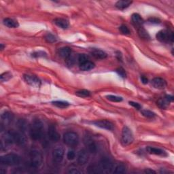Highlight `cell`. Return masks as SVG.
Listing matches in <instances>:
<instances>
[{
    "instance_id": "7402d4cb",
    "label": "cell",
    "mask_w": 174,
    "mask_h": 174,
    "mask_svg": "<svg viewBox=\"0 0 174 174\" xmlns=\"http://www.w3.org/2000/svg\"><path fill=\"white\" fill-rule=\"evenodd\" d=\"M3 23L6 27L9 28H16L19 26L18 22L12 19H10V18H6L3 21Z\"/></svg>"
},
{
    "instance_id": "b9f144b4",
    "label": "cell",
    "mask_w": 174,
    "mask_h": 174,
    "mask_svg": "<svg viewBox=\"0 0 174 174\" xmlns=\"http://www.w3.org/2000/svg\"><path fill=\"white\" fill-rule=\"evenodd\" d=\"M129 104L130 105V106H132L133 107L136 108L137 110H140V109L141 108V106H140L139 103L133 102V101H129Z\"/></svg>"
},
{
    "instance_id": "ffe728a7",
    "label": "cell",
    "mask_w": 174,
    "mask_h": 174,
    "mask_svg": "<svg viewBox=\"0 0 174 174\" xmlns=\"http://www.w3.org/2000/svg\"><path fill=\"white\" fill-rule=\"evenodd\" d=\"M131 20L133 22V24L135 25L137 28L142 27V25L144 24V20L140 14L137 13L133 14L131 16Z\"/></svg>"
},
{
    "instance_id": "d6986e66",
    "label": "cell",
    "mask_w": 174,
    "mask_h": 174,
    "mask_svg": "<svg viewBox=\"0 0 174 174\" xmlns=\"http://www.w3.org/2000/svg\"><path fill=\"white\" fill-rule=\"evenodd\" d=\"M146 150L149 154H155V155H158V156H163L165 157L167 156V153L165 150H163L161 148H154V147H148L146 148Z\"/></svg>"
},
{
    "instance_id": "f1b7e54d",
    "label": "cell",
    "mask_w": 174,
    "mask_h": 174,
    "mask_svg": "<svg viewBox=\"0 0 174 174\" xmlns=\"http://www.w3.org/2000/svg\"><path fill=\"white\" fill-rule=\"evenodd\" d=\"M76 95H78L79 97H88L89 96H90V91L87 90H78L76 93Z\"/></svg>"
},
{
    "instance_id": "484cf974",
    "label": "cell",
    "mask_w": 174,
    "mask_h": 174,
    "mask_svg": "<svg viewBox=\"0 0 174 174\" xmlns=\"http://www.w3.org/2000/svg\"><path fill=\"white\" fill-rule=\"evenodd\" d=\"M137 32H138V35H140V37L144 39H150V35L148 34V33L147 31L145 30L143 27H140L137 28Z\"/></svg>"
},
{
    "instance_id": "30bf717a",
    "label": "cell",
    "mask_w": 174,
    "mask_h": 174,
    "mask_svg": "<svg viewBox=\"0 0 174 174\" xmlns=\"http://www.w3.org/2000/svg\"><path fill=\"white\" fill-rule=\"evenodd\" d=\"M23 78L25 81L29 85L33 87H39L41 85V81L39 80L38 78L35 76L31 74H25L23 76Z\"/></svg>"
},
{
    "instance_id": "d4e9b609",
    "label": "cell",
    "mask_w": 174,
    "mask_h": 174,
    "mask_svg": "<svg viewBox=\"0 0 174 174\" xmlns=\"http://www.w3.org/2000/svg\"><path fill=\"white\" fill-rule=\"evenodd\" d=\"M131 3L132 2L130 1L121 0V1H118L117 2V3H116V7L119 10H125L126 8H127Z\"/></svg>"
},
{
    "instance_id": "f546056e",
    "label": "cell",
    "mask_w": 174,
    "mask_h": 174,
    "mask_svg": "<svg viewBox=\"0 0 174 174\" xmlns=\"http://www.w3.org/2000/svg\"><path fill=\"white\" fill-rule=\"evenodd\" d=\"M89 61V57L85 54H80L78 57V61L80 65L84 63Z\"/></svg>"
},
{
    "instance_id": "4fadbf2b",
    "label": "cell",
    "mask_w": 174,
    "mask_h": 174,
    "mask_svg": "<svg viewBox=\"0 0 174 174\" xmlns=\"http://www.w3.org/2000/svg\"><path fill=\"white\" fill-rule=\"evenodd\" d=\"M89 158V155L88 151H86L85 150H81L78 154V157H77L78 163L80 165H84L87 162H88Z\"/></svg>"
},
{
    "instance_id": "7c38bea8",
    "label": "cell",
    "mask_w": 174,
    "mask_h": 174,
    "mask_svg": "<svg viewBox=\"0 0 174 174\" xmlns=\"http://www.w3.org/2000/svg\"><path fill=\"white\" fill-rule=\"evenodd\" d=\"M93 125L100 127L101 129H104L106 130H112L114 129L113 123L110 121H107V120H99V121H96L92 122Z\"/></svg>"
},
{
    "instance_id": "cb8c5ba5",
    "label": "cell",
    "mask_w": 174,
    "mask_h": 174,
    "mask_svg": "<svg viewBox=\"0 0 174 174\" xmlns=\"http://www.w3.org/2000/svg\"><path fill=\"white\" fill-rule=\"evenodd\" d=\"M95 63L91 62V61H88L80 65V69L82 71H86L93 70V69L95 67Z\"/></svg>"
},
{
    "instance_id": "ab89813d",
    "label": "cell",
    "mask_w": 174,
    "mask_h": 174,
    "mask_svg": "<svg viewBox=\"0 0 174 174\" xmlns=\"http://www.w3.org/2000/svg\"><path fill=\"white\" fill-rule=\"evenodd\" d=\"M70 173H72V174H80L82 173V172L80 171V170L76 167H73L71 168L68 172Z\"/></svg>"
},
{
    "instance_id": "3957f363",
    "label": "cell",
    "mask_w": 174,
    "mask_h": 174,
    "mask_svg": "<svg viewBox=\"0 0 174 174\" xmlns=\"http://www.w3.org/2000/svg\"><path fill=\"white\" fill-rule=\"evenodd\" d=\"M21 162V157L19 155L14 153L7 154L2 156L0 158V163L3 165L14 166L19 164Z\"/></svg>"
},
{
    "instance_id": "f35d334b",
    "label": "cell",
    "mask_w": 174,
    "mask_h": 174,
    "mask_svg": "<svg viewBox=\"0 0 174 174\" xmlns=\"http://www.w3.org/2000/svg\"><path fill=\"white\" fill-rule=\"evenodd\" d=\"M117 71V73L121 76V77H122V78L126 77V72H125L124 69H122V67H121V68L118 69Z\"/></svg>"
},
{
    "instance_id": "6da1fadb",
    "label": "cell",
    "mask_w": 174,
    "mask_h": 174,
    "mask_svg": "<svg viewBox=\"0 0 174 174\" xmlns=\"http://www.w3.org/2000/svg\"><path fill=\"white\" fill-rule=\"evenodd\" d=\"M44 135V125L39 119H35L32 122L30 127V135L33 140H41Z\"/></svg>"
},
{
    "instance_id": "1f68e13d",
    "label": "cell",
    "mask_w": 174,
    "mask_h": 174,
    "mask_svg": "<svg viewBox=\"0 0 174 174\" xmlns=\"http://www.w3.org/2000/svg\"><path fill=\"white\" fill-rule=\"evenodd\" d=\"M106 98L108 100H110L111 101H113V102H121V101H122V97L115 96V95H107Z\"/></svg>"
},
{
    "instance_id": "8d00e7d4",
    "label": "cell",
    "mask_w": 174,
    "mask_h": 174,
    "mask_svg": "<svg viewBox=\"0 0 174 174\" xmlns=\"http://www.w3.org/2000/svg\"><path fill=\"white\" fill-rule=\"evenodd\" d=\"M76 157V153L73 150H69L67 154V158L68 160H74Z\"/></svg>"
},
{
    "instance_id": "7bdbcfd3",
    "label": "cell",
    "mask_w": 174,
    "mask_h": 174,
    "mask_svg": "<svg viewBox=\"0 0 174 174\" xmlns=\"http://www.w3.org/2000/svg\"><path fill=\"white\" fill-rule=\"evenodd\" d=\"M141 82H142L144 84H147L148 83V79L147 78L145 77V76H141Z\"/></svg>"
},
{
    "instance_id": "9a60e30c",
    "label": "cell",
    "mask_w": 174,
    "mask_h": 174,
    "mask_svg": "<svg viewBox=\"0 0 174 174\" xmlns=\"http://www.w3.org/2000/svg\"><path fill=\"white\" fill-rule=\"evenodd\" d=\"M173 97L171 95H167L164 98H161L157 101V106L161 109H166L169 106V103L173 101Z\"/></svg>"
},
{
    "instance_id": "d590c367",
    "label": "cell",
    "mask_w": 174,
    "mask_h": 174,
    "mask_svg": "<svg viewBox=\"0 0 174 174\" xmlns=\"http://www.w3.org/2000/svg\"><path fill=\"white\" fill-rule=\"evenodd\" d=\"M119 30L124 35H129L130 34V31L129 30V28L125 26V25H121V26L119 27Z\"/></svg>"
},
{
    "instance_id": "ac0fdd59",
    "label": "cell",
    "mask_w": 174,
    "mask_h": 174,
    "mask_svg": "<svg viewBox=\"0 0 174 174\" xmlns=\"http://www.w3.org/2000/svg\"><path fill=\"white\" fill-rule=\"evenodd\" d=\"M13 118H14V116L11 112H5L4 113H3L1 116L2 124L6 126L9 125L11 123V122L12 121Z\"/></svg>"
},
{
    "instance_id": "603a6c76",
    "label": "cell",
    "mask_w": 174,
    "mask_h": 174,
    "mask_svg": "<svg viewBox=\"0 0 174 174\" xmlns=\"http://www.w3.org/2000/svg\"><path fill=\"white\" fill-rule=\"evenodd\" d=\"M54 22L58 27L61 29H67L69 27L68 21L65 19H62V18H57V19H54Z\"/></svg>"
},
{
    "instance_id": "8fae6325",
    "label": "cell",
    "mask_w": 174,
    "mask_h": 174,
    "mask_svg": "<svg viewBox=\"0 0 174 174\" xmlns=\"http://www.w3.org/2000/svg\"><path fill=\"white\" fill-rule=\"evenodd\" d=\"M84 143L88 151L90 153H95L97 150V146L94 140L90 136H85L84 138Z\"/></svg>"
},
{
    "instance_id": "f6af8a7d",
    "label": "cell",
    "mask_w": 174,
    "mask_h": 174,
    "mask_svg": "<svg viewBox=\"0 0 174 174\" xmlns=\"http://www.w3.org/2000/svg\"><path fill=\"white\" fill-rule=\"evenodd\" d=\"M3 48H4V46H3V44H1V50H2L3 49Z\"/></svg>"
},
{
    "instance_id": "4dcf8cb0",
    "label": "cell",
    "mask_w": 174,
    "mask_h": 174,
    "mask_svg": "<svg viewBox=\"0 0 174 174\" xmlns=\"http://www.w3.org/2000/svg\"><path fill=\"white\" fill-rule=\"evenodd\" d=\"M12 75L10 72H5L1 75V81L2 82H6L9 80L10 78H12Z\"/></svg>"
},
{
    "instance_id": "60d3db41",
    "label": "cell",
    "mask_w": 174,
    "mask_h": 174,
    "mask_svg": "<svg viewBox=\"0 0 174 174\" xmlns=\"http://www.w3.org/2000/svg\"><path fill=\"white\" fill-rule=\"evenodd\" d=\"M148 21L152 24H158L161 23L160 20L157 19V18H150V19H148Z\"/></svg>"
},
{
    "instance_id": "277c9868",
    "label": "cell",
    "mask_w": 174,
    "mask_h": 174,
    "mask_svg": "<svg viewBox=\"0 0 174 174\" xmlns=\"http://www.w3.org/2000/svg\"><path fill=\"white\" fill-rule=\"evenodd\" d=\"M63 141L65 144L69 146H76L78 144L79 137L78 134L75 132H67L63 135Z\"/></svg>"
},
{
    "instance_id": "83f0119b",
    "label": "cell",
    "mask_w": 174,
    "mask_h": 174,
    "mask_svg": "<svg viewBox=\"0 0 174 174\" xmlns=\"http://www.w3.org/2000/svg\"><path fill=\"white\" fill-rule=\"evenodd\" d=\"M126 172V166L124 164H119L115 167L114 173H124Z\"/></svg>"
},
{
    "instance_id": "9c48e42d",
    "label": "cell",
    "mask_w": 174,
    "mask_h": 174,
    "mask_svg": "<svg viewBox=\"0 0 174 174\" xmlns=\"http://www.w3.org/2000/svg\"><path fill=\"white\" fill-rule=\"evenodd\" d=\"M53 158L54 162L59 163L63 161L65 155V150L61 146H57L53 151Z\"/></svg>"
},
{
    "instance_id": "4316f807",
    "label": "cell",
    "mask_w": 174,
    "mask_h": 174,
    "mask_svg": "<svg viewBox=\"0 0 174 174\" xmlns=\"http://www.w3.org/2000/svg\"><path fill=\"white\" fill-rule=\"evenodd\" d=\"M53 104L54 105V106L60 108H67L69 106H70V103L67 101H53Z\"/></svg>"
},
{
    "instance_id": "d6a6232c",
    "label": "cell",
    "mask_w": 174,
    "mask_h": 174,
    "mask_svg": "<svg viewBox=\"0 0 174 174\" xmlns=\"http://www.w3.org/2000/svg\"><path fill=\"white\" fill-rule=\"evenodd\" d=\"M45 39H46V40L49 43H54V42H57V39L55 36L51 34H46V35L45 36Z\"/></svg>"
},
{
    "instance_id": "44dd1931",
    "label": "cell",
    "mask_w": 174,
    "mask_h": 174,
    "mask_svg": "<svg viewBox=\"0 0 174 174\" xmlns=\"http://www.w3.org/2000/svg\"><path fill=\"white\" fill-rule=\"evenodd\" d=\"M59 53L61 57L64 58L65 59H68L71 57V50L69 47H63V48L59 49Z\"/></svg>"
},
{
    "instance_id": "52a82bcc",
    "label": "cell",
    "mask_w": 174,
    "mask_h": 174,
    "mask_svg": "<svg viewBox=\"0 0 174 174\" xmlns=\"http://www.w3.org/2000/svg\"><path fill=\"white\" fill-rule=\"evenodd\" d=\"M99 168L100 169L101 173H111L112 169H114V165L113 163L112 162L110 159L108 158H104L101 160L99 163V164L98 165Z\"/></svg>"
},
{
    "instance_id": "836d02e7",
    "label": "cell",
    "mask_w": 174,
    "mask_h": 174,
    "mask_svg": "<svg viewBox=\"0 0 174 174\" xmlns=\"http://www.w3.org/2000/svg\"><path fill=\"white\" fill-rule=\"evenodd\" d=\"M141 114H142L143 116H144L146 118H152L155 117V114L154 112H152L150 110H142L141 111Z\"/></svg>"
},
{
    "instance_id": "74e56055",
    "label": "cell",
    "mask_w": 174,
    "mask_h": 174,
    "mask_svg": "<svg viewBox=\"0 0 174 174\" xmlns=\"http://www.w3.org/2000/svg\"><path fill=\"white\" fill-rule=\"evenodd\" d=\"M32 56L34 57H43L44 56H46V54L43 51H38L33 53Z\"/></svg>"
},
{
    "instance_id": "5bb4252c",
    "label": "cell",
    "mask_w": 174,
    "mask_h": 174,
    "mask_svg": "<svg viewBox=\"0 0 174 174\" xmlns=\"http://www.w3.org/2000/svg\"><path fill=\"white\" fill-rule=\"evenodd\" d=\"M48 136L53 141H57L60 139V135L57 130L55 126L50 125L48 129Z\"/></svg>"
},
{
    "instance_id": "e575fe53",
    "label": "cell",
    "mask_w": 174,
    "mask_h": 174,
    "mask_svg": "<svg viewBox=\"0 0 174 174\" xmlns=\"http://www.w3.org/2000/svg\"><path fill=\"white\" fill-rule=\"evenodd\" d=\"M18 127L19 128V129L21 130V132L25 131V130L26 129V128H27L26 123H25V121H22V120H20V121L18 122Z\"/></svg>"
},
{
    "instance_id": "7a4b0ae2",
    "label": "cell",
    "mask_w": 174,
    "mask_h": 174,
    "mask_svg": "<svg viewBox=\"0 0 174 174\" xmlns=\"http://www.w3.org/2000/svg\"><path fill=\"white\" fill-rule=\"evenodd\" d=\"M43 157L41 152L37 150H33L30 153V165L31 167L38 169L42 165Z\"/></svg>"
},
{
    "instance_id": "2e32d148",
    "label": "cell",
    "mask_w": 174,
    "mask_h": 174,
    "mask_svg": "<svg viewBox=\"0 0 174 174\" xmlns=\"http://www.w3.org/2000/svg\"><path fill=\"white\" fill-rule=\"evenodd\" d=\"M151 84L154 88L157 89H164L167 86V82L161 78H155L152 80Z\"/></svg>"
},
{
    "instance_id": "ba28073f",
    "label": "cell",
    "mask_w": 174,
    "mask_h": 174,
    "mask_svg": "<svg viewBox=\"0 0 174 174\" xmlns=\"http://www.w3.org/2000/svg\"><path fill=\"white\" fill-rule=\"evenodd\" d=\"M12 135L14 144L19 145V146H23L27 143L26 137L25 136L23 132L21 133L12 130Z\"/></svg>"
},
{
    "instance_id": "5b68a950",
    "label": "cell",
    "mask_w": 174,
    "mask_h": 174,
    "mask_svg": "<svg viewBox=\"0 0 174 174\" xmlns=\"http://www.w3.org/2000/svg\"><path fill=\"white\" fill-rule=\"evenodd\" d=\"M133 140L134 137L131 130L127 127V126H124L122 130L121 136V143L122 146H129L130 144H132Z\"/></svg>"
},
{
    "instance_id": "e0dca14e",
    "label": "cell",
    "mask_w": 174,
    "mask_h": 174,
    "mask_svg": "<svg viewBox=\"0 0 174 174\" xmlns=\"http://www.w3.org/2000/svg\"><path fill=\"white\" fill-rule=\"evenodd\" d=\"M90 53L91 55L97 59H104L107 57V53L103 50L98 48H91L90 50Z\"/></svg>"
},
{
    "instance_id": "ee69618b",
    "label": "cell",
    "mask_w": 174,
    "mask_h": 174,
    "mask_svg": "<svg viewBox=\"0 0 174 174\" xmlns=\"http://www.w3.org/2000/svg\"><path fill=\"white\" fill-rule=\"evenodd\" d=\"M144 172L146 173H156L154 171H153V170H152L150 169H146L144 171Z\"/></svg>"
},
{
    "instance_id": "8992f818",
    "label": "cell",
    "mask_w": 174,
    "mask_h": 174,
    "mask_svg": "<svg viewBox=\"0 0 174 174\" xmlns=\"http://www.w3.org/2000/svg\"><path fill=\"white\" fill-rule=\"evenodd\" d=\"M156 37L158 41L161 42H173V33L168 30H161L157 33Z\"/></svg>"
}]
</instances>
